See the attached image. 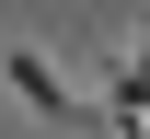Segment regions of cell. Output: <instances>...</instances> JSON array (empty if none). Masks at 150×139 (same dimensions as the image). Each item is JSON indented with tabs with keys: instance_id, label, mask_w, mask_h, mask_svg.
I'll list each match as a JSON object with an SVG mask.
<instances>
[{
	"instance_id": "obj_1",
	"label": "cell",
	"mask_w": 150,
	"mask_h": 139,
	"mask_svg": "<svg viewBox=\"0 0 150 139\" xmlns=\"http://www.w3.org/2000/svg\"><path fill=\"white\" fill-rule=\"evenodd\" d=\"M12 93H23V104H46V116H81V104L58 93V70H46V58H12Z\"/></svg>"
},
{
	"instance_id": "obj_2",
	"label": "cell",
	"mask_w": 150,
	"mask_h": 139,
	"mask_svg": "<svg viewBox=\"0 0 150 139\" xmlns=\"http://www.w3.org/2000/svg\"><path fill=\"white\" fill-rule=\"evenodd\" d=\"M104 104H115V116H150V46H139V58L104 81Z\"/></svg>"
}]
</instances>
